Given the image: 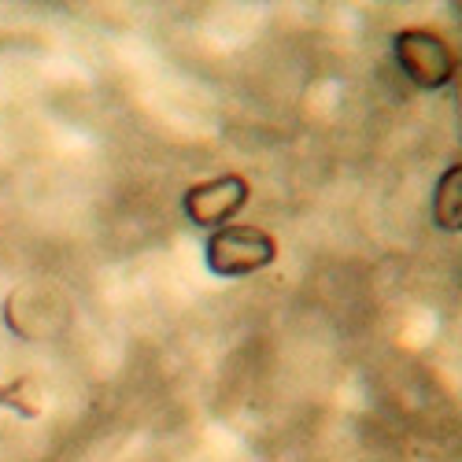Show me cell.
I'll return each mask as SVG.
<instances>
[{"instance_id":"obj_3","label":"cell","mask_w":462,"mask_h":462,"mask_svg":"<svg viewBox=\"0 0 462 462\" xmlns=\"http://www.w3.org/2000/svg\"><path fill=\"white\" fill-rule=\"evenodd\" d=\"M248 192L252 189L241 174H218L200 185H189V192L181 197V208L192 226L222 229V226H229V218L241 215V208L248 204Z\"/></svg>"},{"instance_id":"obj_1","label":"cell","mask_w":462,"mask_h":462,"mask_svg":"<svg viewBox=\"0 0 462 462\" xmlns=\"http://www.w3.org/2000/svg\"><path fill=\"white\" fill-rule=\"evenodd\" d=\"M204 259L208 271L218 278H248L278 259V241L259 226H222L211 229Z\"/></svg>"},{"instance_id":"obj_4","label":"cell","mask_w":462,"mask_h":462,"mask_svg":"<svg viewBox=\"0 0 462 462\" xmlns=\"http://www.w3.org/2000/svg\"><path fill=\"white\" fill-rule=\"evenodd\" d=\"M433 222L440 229H458L462 226V163H451L433 192Z\"/></svg>"},{"instance_id":"obj_2","label":"cell","mask_w":462,"mask_h":462,"mask_svg":"<svg viewBox=\"0 0 462 462\" xmlns=\"http://www.w3.org/2000/svg\"><path fill=\"white\" fill-rule=\"evenodd\" d=\"M393 56L396 67L407 74V82H414L418 89H444L455 79V56L448 49V42L433 30L421 26H407L393 37Z\"/></svg>"}]
</instances>
